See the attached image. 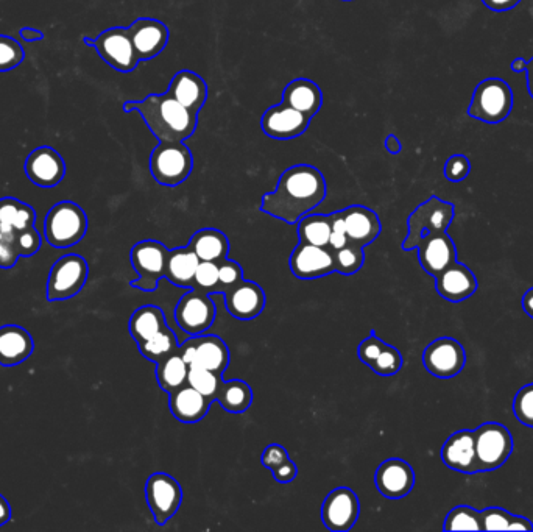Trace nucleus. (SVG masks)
<instances>
[{"instance_id":"f257e3e1","label":"nucleus","mask_w":533,"mask_h":532,"mask_svg":"<svg viewBox=\"0 0 533 532\" xmlns=\"http://www.w3.org/2000/svg\"><path fill=\"white\" fill-rule=\"evenodd\" d=\"M326 197V180L317 167L297 164L283 172L273 192L262 197L261 211L286 224L315 210Z\"/></svg>"},{"instance_id":"f03ea898","label":"nucleus","mask_w":533,"mask_h":532,"mask_svg":"<svg viewBox=\"0 0 533 532\" xmlns=\"http://www.w3.org/2000/svg\"><path fill=\"white\" fill-rule=\"evenodd\" d=\"M124 111H138L159 142H184L197 130L198 114L181 105L169 91L125 102Z\"/></svg>"},{"instance_id":"7ed1b4c3","label":"nucleus","mask_w":533,"mask_h":532,"mask_svg":"<svg viewBox=\"0 0 533 532\" xmlns=\"http://www.w3.org/2000/svg\"><path fill=\"white\" fill-rule=\"evenodd\" d=\"M88 216L77 203H57L50 208L44 220V236L53 249H71L85 238Z\"/></svg>"},{"instance_id":"20e7f679","label":"nucleus","mask_w":533,"mask_h":532,"mask_svg":"<svg viewBox=\"0 0 533 532\" xmlns=\"http://www.w3.org/2000/svg\"><path fill=\"white\" fill-rule=\"evenodd\" d=\"M513 110V91L509 83L496 77L482 80L474 89L468 116L487 124H499Z\"/></svg>"},{"instance_id":"39448f33","label":"nucleus","mask_w":533,"mask_h":532,"mask_svg":"<svg viewBox=\"0 0 533 532\" xmlns=\"http://www.w3.org/2000/svg\"><path fill=\"white\" fill-rule=\"evenodd\" d=\"M194 169V157L184 142H159L150 155V172L159 185H181Z\"/></svg>"},{"instance_id":"423d86ee","label":"nucleus","mask_w":533,"mask_h":532,"mask_svg":"<svg viewBox=\"0 0 533 532\" xmlns=\"http://www.w3.org/2000/svg\"><path fill=\"white\" fill-rule=\"evenodd\" d=\"M456 216L454 205L445 200L432 196L428 202L421 203L407 220L409 233L403 242V250H417L418 244L424 236L443 233L448 230Z\"/></svg>"},{"instance_id":"0eeeda50","label":"nucleus","mask_w":533,"mask_h":532,"mask_svg":"<svg viewBox=\"0 0 533 532\" xmlns=\"http://www.w3.org/2000/svg\"><path fill=\"white\" fill-rule=\"evenodd\" d=\"M89 266L83 256L64 255L53 264L47 280L46 298L49 302H64L85 288Z\"/></svg>"},{"instance_id":"6e6552de","label":"nucleus","mask_w":533,"mask_h":532,"mask_svg":"<svg viewBox=\"0 0 533 532\" xmlns=\"http://www.w3.org/2000/svg\"><path fill=\"white\" fill-rule=\"evenodd\" d=\"M479 472H495L509 461L513 437L501 423L487 422L474 430Z\"/></svg>"},{"instance_id":"1a4fd4ad","label":"nucleus","mask_w":533,"mask_h":532,"mask_svg":"<svg viewBox=\"0 0 533 532\" xmlns=\"http://www.w3.org/2000/svg\"><path fill=\"white\" fill-rule=\"evenodd\" d=\"M169 250L159 241L147 239L138 242L131 249V266L138 272V278L131 281L133 288L144 292H155L159 281L166 275V261Z\"/></svg>"},{"instance_id":"9d476101","label":"nucleus","mask_w":533,"mask_h":532,"mask_svg":"<svg viewBox=\"0 0 533 532\" xmlns=\"http://www.w3.org/2000/svg\"><path fill=\"white\" fill-rule=\"evenodd\" d=\"M86 46L94 47L106 64L119 72H131L138 68L139 57L131 41L130 32L124 27H113L100 33L96 40L83 38Z\"/></svg>"},{"instance_id":"9b49d317","label":"nucleus","mask_w":533,"mask_h":532,"mask_svg":"<svg viewBox=\"0 0 533 532\" xmlns=\"http://www.w3.org/2000/svg\"><path fill=\"white\" fill-rule=\"evenodd\" d=\"M145 498L159 526L166 525L177 514L183 501V489L173 476L153 473L145 484Z\"/></svg>"},{"instance_id":"f8f14e48","label":"nucleus","mask_w":533,"mask_h":532,"mask_svg":"<svg viewBox=\"0 0 533 532\" xmlns=\"http://www.w3.org/2000/svg\"><path fill=\"white\" fill-rule=\"evenodd\" d=\"M175 320L189 336L205 334L216 320V305L208 292L192 288L181 297L175 309Z\"/></svg>"},{"instance_id":"ddd939ff","label":"nucleus","mask_w":533,"mask_h":532,"mask_svg":"<svg viewBox=\"0 0 533 532\" xmlns=\"http://www.w3.org/2000/svg\"><path fill=\"white\" fill-rule=\"evenodd\" d=\"M180 355L188 366L203 367L220 375L225 373L230 364V350L217 336H192V339L180 345Z\"/></svg>"},{"instance_id":"4468645a","label":"nucleus","mask_w":533,"mask_h":532,"mask_svg":"<svg viewBox=\"0 0 533 532\" xmlns=\"http://www.w3.org/2000/svg\"><path fill=\"white\" fill-rule=\"evenodd\" d=\"M423 364L437 378H454L465 369V348L452 337H440L424 350Z\"/></svg>"},{"instance_id":"2eb2a0df","label":"nucleus","mask_w":533,"mask_h":532,"mask_svg":"<svg viewBox=\"0 0 533 532\" xmlns=\"http://www.w3.org/2000/svg\"><path fill=\"white\" fill-rule=\"evenodd\" d=\"M361 514L359 498L348 487H337L323 501L322 520L332 532L350 531Z\"/></svg>"},{"instance_id":"dca6fc26","label":"nucleus","mask_w":533,"mask_h":532,"mask_svg":"<svg viewBox=\"0 0 533 532\" xmlns=\"http://www.w3.org/2000/svg\"><path fill=\"white\" fill-rule=\"evenodd\" d=\"M289 267L292 274L300 280H315L336 272L334 253L328 247H318L304 242H300L293 250Z\"/></svg>"},{"instance_id":"f3484780","label":"nucleus","mask_w":533,"mask_h":532,"mask_svg":"<svg viewBox=\"0 0 533 532\" xmlns=\"http://www.w3.org/2000/svg\"><path fill=\"white\" fill-rule=\"evenodd\" d=\"M312 119L306 114L295 110L287 103L269 108L262 116L261 127L265 135L279 141L298 138L309 128Z\"/></svg>"},{"instance_id":"a211bd4d","label":"nucleus","mask_w":533,"mask_h":532,"mask_svg":"<svg viewBox=\"0 0 533 532\" xmlns=\"http://www.w3.org/2000/svg\"><path fill=\"white\" fill-rule=\"evenodd\" d=\"M25 174L39 188H55L64 180L66 163L53 147H38L25 161Z\"/></svg>"},{"instance_id":"6ab92c4d","label":"nucleus","mask_w":533,"mask_h":532,"mask_svg":"<svg viewBox=\"0 0 533 532\" xmlns=\"http://www.w3.org/2000/svg\"><path fill=\"white\" fill-rule=\"evenodd\" d=\"M417 250L424 272L434 278L457 261L456 244L446 231L424 236Z\"/></svg>"},{"instance_id":"aec40b11","label":"nucleus","mask_w":533,"mask_h":532,"mask_svg":"<svg viewBox=\"0 0 533 532\" xmlns=\"http://www.w3.org/2000/svg\"><path fill=\"white\" fill-rule=\"evenodd\" d=\"M131 41L139 60L147 61L158 57L169 43V29L164 22L152 18H139L128 27Z\"/></svg>"},{"instance_id":"412c9836","label":"nucleus","mask_w":533,"mask_h":532,"mask_svg":"<svg viewBox=\"0 0 533 532\" xmlns=\"http://www.w3.org/2000/svg\"><path fill=\"white\" fill-rule=\"evenodd\" d=\"M375 484L385 498L399 500L412 492L415 486V473L410 464L403 459H387L376 470Z\"/></svg>"},{"instance_id":"4be33fe9","label":"nucleus","mask_w":533,"mask_h":532,"mask_svg":"<svg viewBox=\"0 0 533 532\" xmlns=\"http://www.w3.org/2000/svg\"><path fill=\"white\" fill-rule=\"evenodd\" d=\"M223 295H225L226 311L234 319L248 322L261 316L264 311L265 292L255 281L242 280Z\"/></svg>"},{"instance_id":"5701e85b","label":"nucleus","mask_w":533,"mask_h":532,"mask_svg":"<svg viewBox=\"0 0 533 532\" xmlns=\"http://www.w3.org/2000/svg\"><path fill=\"white\" fill-rule=\"evenodd\" d=\"M442 461L454 472L479 473L473 430H460L448 437L442 448Z\"/></svg>"},{"instance_id":"b1692460","label":"nucleus","mask_w":533,"mask_h":532,"mask_svg":"<svg viewBox=\"0 0 533 532\" xmlns=\"http://www.w3.org/2000/svg\"><path fill=\"white\" fill-rule=\"evenodd\" d=\"M479 283L473 270L465 264L456 263L443 270L442 274L435 278V289L445 300L452 303L465 302L476 294Z\"/></svg>"},{"instance_id":"393cba45","label":"nucleus","mask_w":533,"mask_h":532,"mask_svg":"<svg viewBox=\"0 0 533 532\" xmlns=\"http://www.w3.org/2000/svg\"><path fill=\"white\" fill-rule=\"evenodd\" d=\"M345 219L348 244L367 247L381 235L382 225L378 214L367 206L353 205L342 211Z\"/></svg>"},{"instance_id":"a878e982","label":"nucleus","mask_w":533,"mask_h":532,"mask_svg":"<svg viewBox=\"0 0 533 532\" xmlns=\"http://www.w3.org/2000/svg\"><path fill=\"white\" fill-rule=\"evenodd\" d=\"M32 334L19 325L0 327V366L15 367L32 356Z\"/></svg>"},{"instance_id":"bb28decb","label":"nucleus","mask_w":533,"mask_h":532,"mask_svg":"<svg viewBox=\"0 0 533 532\" xmlns=\"http://www.w3.org/2000/svg\"><path fill=\"white\" fill-rule=\"evenodd\" d=\"M169 395L170 412L181 423H197L205 419L214 403L189 384Z\"/></svg>"},{"instance_id":"cd10ccee","label":"nucleus","mask_w":533,"mask_h":532,"mask_svg":"<svg viewBox=\"0 0 533 532\" xmlns=\"http://www.w3.org/2000/svg\"><path fill=\"white\" fill-rule=\"evenodd\" d=\"M169 93L192 113L198 114L208 100V85L200 75L184 69L173 77Z\"/></svg>"},{"instance_id":"c85d7f7f","label":"nucleus","mask_w":533,"mask_h":532,"mask_svg":"<svg viewBox=\"0 0 533 532\" xmlns=\"http://www.w3.org/2000/svg\"><path fill=\"white\" fill-rule=\"evenodd\" d=\"M35 222L36 213L32 206L13 197L0 200V231L11 244L19 231L33 227Z\"/></svg>"},{"instance_id":"c756f323","label":"nucleus","mask_w":533,"mask_h":532,"mask_svg":"<svg viewBox=\"0 0 533 532\" xmlns=\"http://www.w3.org/2000/svg\"><path fill=\"white\" fill-rule=\"evenodd\" d=\"M283 100L290 107L312 119L322 108V89L309 79L293 80L284 89Z\"/></svg>"},{"instance_id":"7c9ffc66","label":"nucleus","mask_w":533,"mask_h":532,"mask_svg":"<svg viewBox=\"0 0 533 532\" xmlns=\"http://www.w3.org/2000/svg\"><path fill=\"white\" fill-rule=\"evenodd\" d=\"M198 264H200V259L189 247L169 250L164 278L178 288L192 289Z\"/></svg>"},{"instance_id":"2f4dec72","label":"nucleus","mask_w":533,"mask_h":532,"mask_svg":"<svg viewBox=\"0 0 533 532\" xmlns=\"http://www.w3.org/2000/svg\"><path fill=\"white\" fill-rule=\"evenodd\" d=\"M188 247L200 261H211L217 264L228 258V253H230V241L222 231L216 228L197 231L189 241Z\"/></svg>"},{"instance_id":"473e14b6","label":"nucleus","mask_w":533,"mask_h":532,"mask_svg":"<svg viewBox=\"0 0 533 532\" xmlns=\"http://www.w3.org/2000/svg\"><path fill=\"white\" fill-rule=\"evenodd\" d=\"M167 323L163 311L158 306L145 305L136 309L133 316L128 322V330H130L131 337L135 339L138 344L149 341L150 337L158 334L159 331L166 330Z\"/></svg>"},{"instance_id":"72a5a7b5","label":"nucleus","mask_w":533,"mask_h":532,"mask_svg":"<svg viewBox=\"0 0 533 532\" xmlns=\"http://www.w3.org/2000/svg\"><path fill=\"white\" fill-rule=\"evenodd\" d=\"M189 366L180 355V350L156 364V380L167 394H172L188 384Z\"/></svg>"},{"instance_id":"f704fd0d","label":"nucleus","mask_w":533,"mask_h":532,"mask_svg":"<svg viewBox=\"0 0 533 532\" xmlns=\"http://www.w3.org/2000/svg\"><path fill=\"white\" fill-rule=\"evenodd\" d=\"M331 238V216L306 214L298 220V239L304 244L328 247Z\"/></svg>"},{"instance_id":"c9c22d12","label":"nucleus","mask_w":533,"mask_h":532,"mask_svg":"<svg viewBox=\"0 0 533 532\" xmlns=\"http://www.w3.org/2000/svg\"><path fill=\"white\" fill-rule=\"evenodd\" d=\"M217 401L226 412L242 414V412L248 411L251 406L253 391H251V387L245 381L231 380L226 381V383L223 381Z\"/></svg>"},{"instance_id":"e433bc0d","label":"nucleus","mask_w":533,"mask_h":532,"mask_svg":"<svg viewBox=\"0 0 533 532\" xmlns=\"http://www.w3.org/2000/svg\"><path fill=\"white\" fill-rule=\"evenodd\" d=\"M481 512L484 531H533L529 518L510 514L502 508H487Z\"/></svg>"},{"instance_id":"4c0bfd02","label":"nucleus","mask_w":533,"mask_h":532,"mask_svg":"<svg viewBox=\"0 0 533 532\" xmlns=\"http://www.w3.org/2000/svg\"><path fill=\"white\" fill-rule=\"evenodd\" d=\"M138 348L145 359L158 364L159 361H163L167 356L177 353L180 350V345H178L175 333L167 327L166 330L159 331L158 334L150 337L149 341L138 344Z\"/></svg>"},{"instance_id":"58836bf2","label":"nucleus","mask_w":533,"mask_h":532,"mask_svg":"<svg viewBox=\"0 0 533 532\" xmlns=\"http://www.w3.org/2000/svg\"><path fill=\"white\" fill-rule=\"evenodd\" d=\"M188 384L209 400L216 401L223 386V375L203 367L189 366Z\"/></svg>"},{"instance_id":"ea45409f","label":"nucleus","mask_w":533,"mask_h":532,"mask_svg":"<svg viewBox=\"0 0 533 532\" xmlns=\"http://www.w3.org/2000/svg\"><path fill=\"white\" fill-rule=\"evenodd\" d=\"M445 531H484L482 512L470 506H457L446 515Z\"/></svg>"},{"instance_id":"a19ab883","label":"nucleus","mask_w":533,"mask_h":532,"mask_svg":"<svg viewBox=\"0 0 533 532\" xmlns=\"http://www.w3.org/2000/svg\"><path fill=\"white\" fill-rule=\"evenodd\" d=\"M332 253H334V267H336L337 274L350 277V275L357 274L364 266V247L346 244L342 249Z\"/></svg>"},{"instance_id":"79ce46f5","label":"nucleus","mask_w":533,"mask_h":532,"mask_svg":"<svg viewBox=\"0 0 533 532\" xmlns=\"http://www.w3.org/2000/svg\"><path fill=\"white\" fill-rule=\"evenodd\" d=\"M24 58V49L15 38L0 35V72L18 68Z\"/></svg>"},{"instance_id":"37998d69","label":"nucleus","mask_w":533,"mask_h":532,"mask_svg":"<svg viewBox=\"0 0 533 532\" xmlns=\"http://www.w3.org/2000/svg\"><path fill=\"white\" fill-rule=\"evenodd\" d=\"M403 367V355L398 348L392 345H385L384 350L379 353L378 359L373 362L371 370L381 376H393Z\"/></svg>"},{"instance_id":"c03bdc74","label":"nucleus","mask_w":533,"mask_h":532,"mask_svg":"<svg viewBox=\"0 0 533 532\" xmlns=\"http://www.w3.org/2000/svg\"><path fill=\"white\" fill-rule=\"evenodd\" d=\"M516 420L527 428H533V383L521 387L513 401Z\"/></svg>"},{"instance_id":"a18cd8bd","label":"nucleus","mask_w":533,"mask_h":532,"mask_svg":"<svg viewBox=\"0 0 533 532\" xmlns=\"http://www.w3.org/2000/svg\"><path fill=\"white\" fill-rule=\"evenodd\" d=\"M244 280V270L233 259H223L219 264V284H217L216 292L225 294V292L233 289L234 286Z\"/></svg>"},{"instance_id":"49530a36","label":"nucleus","mask_w":533,"mask_h":532,"mask_svg":"<svg viewBox=\"0 0 533 532\" xmlns=\"http://www.w3.org/2000/svg\"><path fill=\"white\" fill-rule=\"evenodd\" d=\"M217 284H219V264L200 261L195 272L194 288L211 294L216 292Z\"/></svg>"},{"instance_id":"de8ad7c7","label":"nucleus","mask_w":533,"mask_h":532,"mask_svg":"<svg viewBox=\"0 0 533 532\" xmlns=\"http://www.w3.org/2000/svg\"><path fill=\"white\" fill-rule=\"evenodd\" d=\"M13 247L19 256L35 255L39 249H41V236H39L38 230L35 227L27 228V230L19 231L18 235L13 239Z\"/></svg>"},{"instance_id":"09e8293b","label":"nucleus","mask_w":533,"mask_h":532,"mask_svg":"<svg viewBox=\"0 0 533 532\" xmlns=\"http://www.w3.org/2000/svg\"><path fill=\"white\" fill-rule=\"evenodd\" d=\"M470 172L471 161L465 155H460V153L448 158L445 163V169H443L446 180L452 181V183H460V181L465 180L470 175Z\"/></svg>"},{"instance_id":"8fccbe9b","label":"nucleus","mask_w":533,"mask_h":532,"mask_svg":"<svg viewBox=\"0 0 533 532\" xmlns=\"http://www.w3.org/2000/svg\"><path fill=\"white\" fill-rule=\"evenodd\" d=\"M331 216V238H329L328 249L331 252H337L348 244V236H346L345 219H343L342 211L329 214Z\"/></svg>"},{"instance_id":"3c124183","label":"nucleus","mask_w":533,"mask_h":532,"mask_svg":"<svg viewBox=\"0 0 533 532\" xmlns=\"http://www.w3.org/2000/svg\"><path fill=\"white\" fill-rule=\"evenodd\" d=\"M385 345L387 344H385L382 339H379V337L376 336L375 331H373V333H371L370 336L359 345V358H361V361L364 362V364L371 367L373 366V362L378 359L379 353L384 350Z\"/></svg>"},{"instance_id":"603ef678","label":"nucleus","mask_w":533,"mask_h":532,"mask_svg":"<svg viewBox=\"0 0 533 532\" xmlns=\"http://www.w3.org/2000/svg\"><path fill=\"white\" fill-rule=\"evenodd\" d=\"M287 459H289V453H287L286 448H284L283 445L272 444L265 448L264 453H262L261 461L264 467L272 470L273 467L283 464Z\"/></svg>"},{"instance_id":"864d4df0","label":"nucleus","mask_w":533,"mask_h":532,"mask_svg":"<svg viewBox=\"0 0 533 532\" xmlns=\"http://www.w3.org/2000/svg\"><path fill=\"white\" fill-rule=\"evenodd\" d=\"M19 258H21V256L18 255V252H16L11 241H8V239L2 235V231H0V267H2V269H11V267L16 266Z\"/></svg>"},{"instance_id":"5fc2aeb1","label":"nucleus","mask_w":533,"mask_h":532,"mask_svg":"<svg viewBox=\"0 0 533 532\" xmlns=\"http://www.w3.org/2000/svg\"><path fill=\"white\" fill-rule=\"evenodd\" d=\"M272 475L273 478H275L276 483H292L293 479L297 478L298 475L297 464L289 458L286 462H283V464L273 467Z\"/></svg>"},{"instance_id":"6e6d98bb","label":"nucleus","mask_w":533,"mask_h":532,"mask_svg":"<svg viewBox=\"0 0 533 532\" xmlns=\"http://www.w3.org/2000/svg\"><path fill=\"white\" fill-rule=\"evenodd\" d=\"M521 0H482V4L491 11H509L518 7Z\"/></svg>"},{"instance_id":"4d7b16f0","label":"nucleus","mask_w":533,"mask_h":532,"mask_svg":"<svg viewBox=\"0 0 533 532\" xmlns=\"http://www.w3.org/2000/svg\"><path fill=\"white\" fill-rule=\"evenodd\" d=\"M19 36L25 43H38V41L44 40V33L41 30L32 29V27L19 30Z\"/></svg>"},{"instance_id":"13d9d810","label":"nucleus","mask_w":533,"mask_h":532,"mask_svg":"<svg viewBox=\"0 0 533 532\" xmlns=\"http://www.w3.org/2000/svg\"><path fill=\"white\" fill-rule=\"evenodd\" d=\"M385 149H387L390 155H398L403 150V144L399 141L398 136L389 135L385 138Z\"/></svg>"},{"instance_id":"bf43d9fd","label":"nucleus","mask_w":533,"mask_h":532,"mask_svg":"<svg viewBox=\"0 0 533 532\" xmlns=\"http://www.w3.org/2000/svg\"><path fill=\"white\" fill-rule=\"evenodd\" d=\"M11 520V508L8 501L0 495V526L7 525Z\"/></svg>"},{"instance_id":"052dcab7","label":"nucleus","mask_w":533,"mask_h":532,"mask_svg":"<svg viewBox=\"0 0 533 532\" xmlns=\"http://www.w3.org/2000/svg\"><path fill=\"white\" fill-rule=\"evenodd\" d=\"M523 308L527 314L533 319V288L524 294L523 297Z\"/></svg>"},{"instance_id":"680f3d73","label":"nucleus","mask_w":533,"mask_h":532,"mask_svg":"<svg viewBox=\"0 0 533 532\" xmlns=\"http://www.w3.org/2000/svg\"><path fill=\"white\" fill-rule=\"evenodd\" d=\"M527 89H529L530 97L533 99V58L527 61Z\"/></svg>"},{"instance_id":"e2e57ef3","label":"nucleus","mask_w":533,"mask_h":532,"mask_svg":"<svg viewBox=\"0 0 533 532\" xmlns=\"http://www.w3.org/2000/svg\"><path fill=\"white\" fill-rule=\"evenodd\" d=\"M527 60H524L523 57H518L513 60L512 71L513 72H526Z\"/></svg>"}]
</instances>
